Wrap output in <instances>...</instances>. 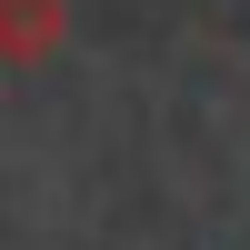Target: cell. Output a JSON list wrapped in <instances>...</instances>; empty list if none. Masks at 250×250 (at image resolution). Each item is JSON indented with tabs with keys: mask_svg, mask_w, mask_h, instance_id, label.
Masks as SVG:
<instances>
[{
	"mask_svg": "<svg viewBox=\"0 0 250 250\" xmlns=\"http://www.w3.org/2000/svg\"><path fill=\"white\" fill-rule=\"evenodd\" d=\"M70 30V0H0V70H40Z\"/></svg>",
	"mask_w": 250,
	"mask_h": 250,
	"instance_id": "cell-1",
	"label": "cell"
}]
</instances>
